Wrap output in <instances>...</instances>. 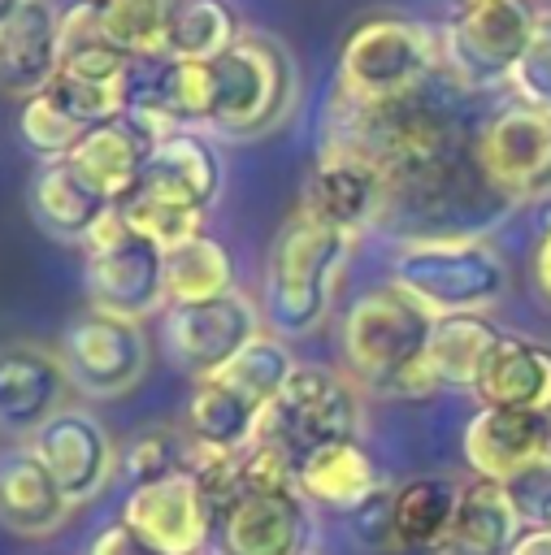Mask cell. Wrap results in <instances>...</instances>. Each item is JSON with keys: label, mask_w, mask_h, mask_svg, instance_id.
<instances>
[{"label": "cell", "mask_w": 551, "mask_h": 555, "mask_svg": "<svg viewBox=\"0 0 551 555\" xmlns=\"http://www.w3.org/2000/svg\"><path fill=\"white\" fill-rule=\"evenodd\" d=\"M356 429H360V386L325 364H295L278 399L265 408L256 438L273 442L295 464L325 442L356 438Z\"/></svg>", "instance_id": "ba28073f"}, {"label": "cell", "mask_w": 551, "mask_h": 555, "mask_svg": "<svg viewBox=\"0 0 551 555\" xmlns=\"http://www.w3.org/2000/svg\"><path fill=\"white\" fill-rule=\"evenodd\" d=\"M443 69L438 35L403 13H369L338 52L334 95L347 104H386L421 91Z\"/></svg>", "instance_id": "5b68a950"}, {"label": "cell", "mask_w": 551, "mask_h": 555, "mask_svg": "<svg viewBox=\"0 0 551 555\" xmlns=\"http://www.w3.org/2000/svg\"><path fill=\"white\" fill-rule=\"evenodd\" d=\"M295 356H291V347H286V338H278V334H256L234 360H226L213 377L217 382H226L239 399H247L256 412H260V421H265V408L278 399V390L286 386V377L295 373Z\"/></svg>", "instance_id": "1f68e13d"}, {"label": "cell", "mask_w": 551, "mask_h": 555, "mask_svg": "<svg viewBox=\"0 0 551 555\" xmlns=\"http://www.w3.org/2000/svg\"><path fill=\"white\" fill-rule=\"evenodd\" d=\"M434 312L421 308L403 286H369L343 317L338 347L347 377L369 395L425 399L421 360L434 334Z\"/></svg>", "instance_id": "6da1fadb"}, {"label": "cell", "mask_w": 551, "mask_h": 555, "mask_svg": "<svg viewBox=\"0 0 551 555\" xmlns=\"http://www.w3.org/2000/svg\"><path fill=\"white\" fill-rule=\"evenodd\" d=\"M256 334H265V317H260L256 299L243 295L239 286L217 299H204V304H165L161 308L165 356L191 377L217 373Z\"/></svg>", "instance_id": "7c38bea8"}, {"label": "cell", "mask_w": 551, "mask_h": 555, "mask_svg": "<svg viewBox=\"0 0 551 555\" xmlns=\"http://www.w3.org/2000/svg\"><path fill=\"white\" fill-rule=\"evenodd\" d=\"M234 291L230 247L213 234H195L165 251V304H204Z\"/></svg>", "instance_id": "f546056e"}, {"label": "cell", "mask_w": 551, "mask_h": 555, "mask_svg": "<svg viewBox=\"0 0 551 555\" xmlns=\"http://www.w3.org/2000/svg\"><path fill=\"white\" fill-rule=\"evenodd\" d=\"M351 247H356L351 234L295 208L286 225L273 234L265 256V282H260L265 330L278 338H299L321 330Z\"/></svg>", "instance_id": "7a4b0ae2"}, {"label": "cell", "mask_w": 551, "mask_h": 555, "mask_svg": "<svg viewBox=\"0 0 551 555\" xmlns=\"http://www.w3.org/2000/svg\"><path fill=\"white\" fill-rule=\"evenodd\" d=\"M87 555H161L156 546H148L126 520H113V525H104L95 538H91V546H87Z\"/></svg>", "instance_id": "60d3db41"}, {"label": "cell", "mask_w": 551, "mask_h": 555, "mask_svg": "<svg viewBox=\"0 0 551 555\" xmlns=\"http://www.w3.org/2000/svg\"><path fill=\"white\" fill-rule=\"evenodd\" d=\"M182 429H187L204 451L234 455V451H243V447L256 442V434H260V412H256L247 399H239L226 382H217V377L208 373V377H195V382H191Z\"/></svg>", "instance_id": "83f0119b"}, {"label": "cell", "mask_w": 551, "mask_h": 555, "mask_svg": "<svg viewBox=\"0 0 551 555\" xmlns=\"http://www.w3.org/2000/svg\"><path fill=\"white\" fill-rule=\"evenodd\" d=\"M390 486L382 481L377 490H373V499L351 516L356 520V529H360V538L369 542V546H390Z\"/></svg>", "instance_id": "ab89813d"}, {"label": "cell", "mask_w": 551, "mask_h": 555, "mask_svg": "<svg viewBox=\"0 0 551 555\" xmlns=\"http://www.w3.org/2000/svg\"><path fill=\"white\" fill-rule=\"evenodd\" d=\"M477 169L503 204H534L551 195V113L512 100L490 113L473 139Z\"/></svg>", "instance_id": "30bf717a"}, {"label": "cell", "mask_w": 551, "mask_h": 555, "mask_svg": "<svg viewBox=\"0 0 551 555\" xmlns=\"http://www.w3.org/2000/svg\"><path fill=\"white\" fill-rule=\"evenodd\" d=\"M460 4H473V0H456V9H460Z\"/></svg>", "instance_id": "f6af8a7d"}, {"label": "cell", "mask_w": 551, "mask_h": 555, "mask_svg": "<svg viewBox=\"0 0 551 555\" xmlns=\"http://www.w3.org/2000/svg\"><path fill=\"white\" fill-rule=\"evenodd\" d=\"M117 468L126 473L130 486H148L156 477L187 473L191 468V434L187 429H174V425H148V429H139L121 447Z\"/></svg>", "instance_id": "d590c367"}, {"label": "cell", "mask_w": 551, "mask_h": 555, "mask_svg": "<svg viewBox=\"0 0 551 555\" xmlns=\"http://www.w3.org/2000/svg\"><path fill=\"white\" fill-rule=\"evenodd\" d=\"M521 516L499 481H469L460 486L456 520L447 529V542L438 555H508L521 538Z\"/></svg>", "instance_id": "4316f807"}, {"label": "cell", "mask_w": 551, "mask_h": 555, "mask_svg": "<svg viewBox=\"0 0 551 555\" xmlns=\"http://www.w3.org/2000/svg\"><path fill=\"white\" fill-rule=\"evenodd\" d=\"M56 74L61 78H82V82H121V78H130V56L117 43H108V35L95 22L91 0H74L61 13Z\"/></svg>", "instance_id": "f1b7e54d"}, {"label": "cell", "mask_w": 551, "mask_h": 555, "mask_svg": "<svg viewBox=\"0 0 551 555\" xmlns=\"http://www.w3.org/2000/svg\"><path fill=\"white\" fill-rule=\"evenodd\" d=\"M239 35H243V22L230 0H174L165 61H213Z\"/></svg>", "instance_id": "4dcf8cb0"}, {"label": "cell", "mask_w": 551, "mask_h": 555, "mask_svg": "<svg viewBox=\"0 0 551 555\" xmlns=\"http://www.w3.org/2000/svg\"><path fill=\"white\" fill-rule=\"evenodd\" d=\"M30 217L43 234L61 238V243H87V234L100 225V217L113 208L91 182L78 178V169L69 160H43L30 178Z\"/></svg>", "instance_id": "cb8c5ba5"}, {"label": "cell", "mask_w": 551, "mask_h": 555, "mask_svg": "<svg viewBox=\"0 0 551 555\" xmlns=\"http://www.w3.org/2000/svg\"><path fill=\"white\" fill-rule=\"evenodd\" d=\"M56 356H61L65 377H69V386L78 395L117 399V395H126V390H134L143 382L152 347H148L143 321L87 308V312L69 317Z\"/></svg>", "instance_id": "9c48e42d"}, {"label": "cell", "mask_w": 551, "mask_h": 555, "mask_svg": "<svg viewBox=\"0 0 551 555\" xmlns=\"http://www.w3.org/2000/svg\"><path fill=\"white\" fill-rule=\"evenodd\" d=\"M22 4H26V0H0V26H4V22H9V17L22 9Z\"/></svg>", "instance_id": "ee69618b"}, {"label": "cell", "mask_w": 551, "mask_h": 555, "mask_svg": "<svg viewBox=\"0 0 551 555\" xmlns=\"http://www.w3.org/2000/svg\"><path fill=\"white\" fill-rule=\"evenodd\" d=\"M521 104H534V108H547L551 113V4L538 9L534 17V30H529V43L512 69V82Z\"/></svg>", "instance_id": "74e56055"}, {"label": "cell", "mask_w": 551, "mask_h": 555, "mask_svg": "<svg viewBox=\"0 0 551 555\" xmlns=\"http://www.w3.org/2000/svg\"><path fill=\"white\" fill-rule=\"evenodd\" d=\"M551 447V416L516 408H477L460 434V455L477 481H508Z\"/></svg>", "instance_id": "ac0fdd59"}, {"label": "cell", "mask_w": 551, "mask_h": 555, "mask_svg": "<svg viewBox=\"0 0 551 555\" xmlns=\"http://www.w3.org/2000/svg\"><path fill=\"white\" fill-rule=\"evenodd\" d=\"M529 278H534V295H538V304L551 312V221L542 225V234H538V243H534Z\"/></svg>", "instance_id": "b9f144b4"}, {"label": "cell", "mask_w": 551, "mask_h": 555, "mask_svg": "<svg viewBox=\"0 0 551 555\" xmlns=\"http://www.w3.org/2000/svg\"><path fill=\"white\" fill-rule=\"evenodd\" d=\"M121 217H126L148 243H156L161 251H174V247H182L187 238L204 234V221H208V212H200V208H191V204H182V199H169V195H161V191H148V186H139V191L121 204Z\"/></svg>", "instance_id": "e575fe53"}, {"label": "cell", "mask_w": 551, "mask_h": 555, "mask_svg": "<svg viewBox=\"0 0 551 555\" xmlns=\"http://www.w3.org/2000/svg\"><path fill=\"white\" fill-rule=\"evenodd\" d=\"M469 395L477 399V408H516L551 416V343L499 330Z\"/></svg>", "instance_id": "e0dca14e"}, {"label": "cell", "mask_w": 551, "mask_h": 555, "mask_svg": "<svg viewBox=\"0 0 551 555\" xmlns=\"http://www.w3.org/2000/svg\"><path fill=\"white\" fill-rule=\"evenodd\" d=\"M121 520L161 555H204L213 503L195 473H169L148 486H130Z\"/></svg>", "instance_id": "9a60e30c"}, {"label": "cell", "mask_w": 551, "mask_h": 555, "mask_svg": "<svg viewBox=\"0 0 551 555\" xmlns=\"http://www.w3.org/2000/svg\"><path fill=\"white\" fill-rule=\"evenodd\" d=\"M82 291L87 304L113 317L148 321L165 308V251L148 243L121 208H108L82 243Z\"/></svg>", "instance_id": "8992f818"}, {"label": "cell", "mask_w": 551, "mask_h": 555, "mask_svg": "<svg viewBox=\"0 0 551 555\" xmlns=\"http://www.w3.org/2000/svg\"><path fill=\"white\" fill-rule=\"evenodd\" d=\"M148 143L126 117H108L82 130L74 152L65 156L82 182H91L113 208H121L139 186H143V165H148Z\"/></svg>", "instance_id": "7402d4cb"}, {"label": "cell", "mask_w": 551, "mask_h": 555, "mask_svg": "<svg viewBox=\"0 0 551 555\" xmlns=\"http://www.w3.org/2000/svg\"><path fill=\"white\" fill-rule=\"evenodd\" d=\"M65 390L69 377L56 351L35 343L0 347V434L30 438L65 408Z\"/></svg>", "instance_id": "2e32d148"}, {"label": "cell", "mask_w": 551, "mask_h": 555, "mask_svg": "<svg viewBox=\"0 0 551 555\" xmlns=\"http://www.w3.org/2000/svg\"><path fill=\"white\" fill-rule=\"evenodd\" d=\"M87 121L74 117L52 87L35 91L30 100H22L17 108V139L39 156V160H65L74 152V143L82 139Z\"/></svg>", "instance_id": "836d02e7"}, {"label": "cell", "mask_w": 551, "mask_h": 555, "mask_svg": "<svg viewBox=\"0 0 551 555\" xmlns=\"http://www.w3.org/2000/svg\"><path fill=\"white\" fill-rule=\"evenodd\" d=\"M508 555H551V529H534V525H525Z\"/></svg>", "instance_id": "7bdbcfd3"}, {"label": "cell", "mask_w": 551, "mask_h": 555, "mask_svg": "<svg viewBox=\"0 0 551 555\" xmlns=\"http://www.w3.org/2000/svg\"><path fill=\"white\" fill-rule=\"evenodd\" d=\"M61 13L52 0H26L0 26V95L30 100L56 78Z\"/></svg>", "instance_id": "d6986e66"}, {"label": "cell", "mask_w": 551, "mask_h": 555, "mask_svg": "<svg viewBox=\"0 0 551 555\" xmlns=\"http://www.w3.org/2000/svg\"><path fill=\"white\" fill-rule=\"evenodd\" d=\"M538 4L534 0H473L451 13L438 35L443 69L464 91H495L512 82V69L529 43Z\"/></svg>", "instance_id": "52a82bcc"}, {"label": "cell", "mask_w": 551, "mask_h": 555, "mask_svg": "<svg viewBox=\"0 0 551 555\" xmlns=\"http://www.w3.org/2000/svg\"><path fill=\"white\" fill-rule=\"evenodd\" d=\"M460 486L451 477H412L390 494V551L438 555L456 520Z\"/></svg>", "instance_id": "484cf974"}, {"label": "cell", "mask_w": 551, "mask_h": 555, "mask_svg": "<svg viewBox=\"0 0 551 555\" xmlns=\"http://www.w3.org/2000/svg\"><path fill=\"white\" fill-rule=\"evenodd\" d=\"M495 325L486 321V312H464V317H438L425 360H421V386L425 399L443 395V390H473V377L495 343Z\"/></svg>", "instance_id": "d4e9b609"}, {"label": "cell", "mask_w": 551, "mask_h": 555, "mask_svg": "<svg viewBox=\"0 0 551 555\" xmlns=\"http://www.w3.org/2000/svg\"><path fill=\"white\" fill-rule=\"evenodd\" d=\"M308 538L312 512L295 486L234 490L213 503L204 555H304Z\"/></svg>", "instance_id": "8fae6325"}, {"label": "cell", "mask_w": 551, "mask_h": 555, "mask_svg": "<svg viewBox=\"0 0 551 555\" xmlns=\"http://www.w3.org/2000/svg\"><path fill=\"white\" fill-rule=\"evenodd\" d=\"M295 208L360 238L369 225H377L386 217V178L356 147L325 139L317 165L308 169V178L299 186Z\"/></svg>", "instance_id": "5bb4252c"}, {"label": "cell", "mask_w": 551, "mask_h": 555, "mask_svg": "<svg viewBox=\"0 0 551 555\" xmlns=\"http://www.w3.org/2000/svg\"><path fill=\"white\" fill-rule=\"evenodd\" d=\"M161 91V100L174 108V117L191 130L208 126L213 113V74L208 61H161V74L152 82Z\"/></svg>", "instance_id": "8d00e7d4"}, {"label": "cell", "mask_w": 551, "mask_h": 555, "mask_svg": "<svg viewBox=\"0 0 551 555\" xmlns=\"http://www.w3.org/2000/svg\"><path fill=\"white\" fill-rule=\"evenodd\" d=\"M95 22L130 61H165V35H169V9L174 0H91Z\"/></svg>", "instance_id": "d6a6232c"}, {"label": "cell", "mask_w": 551, "mask_h": 555, "mask_svg": "<svg viewBox=\"0 0 551 555\" xmlns=\"http://www.w3.org/2000/svg\"><path fill=\"white\" fill-rule=\"evenodd\" d=\"M143 186L208 212L221 195V156L208 143V134L182 126L169 139L152 143L148 165H143Z\"/></svg>", "instance_id": "603a6c76"}, {"label": "cell", "mask_w": 551, "mask_h": 555, "mask_svg": "<svg viewBox=\"0 0 551 555\" xmlns=\"http://www.w3.org/2000/svg\"><path fill=\"white\" fill-rule=\"evenodd\" d=\"M74 507L65 503L52 473L35 460L30 447H13L0 455V525L13 538L39 542L65 525Z\"/></svg>", "instance_id": "44dd1931"}, {"label": "cell", "mask_w": 551, "mask_h": 555, "mask_svg": "<svg viewBox=\"0 0 551 555\" xmlns=\"http://www.w3.org/2000/svg\"><path fill=\"white\" fill-rule=\"evenodd\" d=\"M377 486H382L377 464L360 447V438L325 442L304 460H295V490L308 499V507H321L334 516H356Z\"/></svg>", "instance_id": "ffe728a7"}, {"label": "cell", "mask_w": 551, "mask_h": 555, "mask_svg": "<svg viewBox=\"0 0 551 555\" xmlns=\"http://www.w3.org/2000/svg\"><path fill=\"white\" fill-rule=\"evenodd\" d=\"M521 525H534V529H551V447L542 455H534L521 473H512L503 481Z\"/></svg>", "instance_id": "f35d334b"}, {"label": "cell", "mask_w": 551, "mask_h": 555, "mask_svg": "<svg viewBox=\"0 0 551 555\" xmlns=\"http://www.w3.org/2000/svg\"><path fill=\"white\" fill-rule=\"evenodd\" d=\"M390 282L434 317L486 312L508 291V269L482 234L403 238L390 256Z\"/></svg>", "instance_id": "277c9868"}, {"label": "cell", "mask_w": 551, "mask_h": 555, "mask_svg": "<svg viewBox=\"0 0 551 555\" xmlns=\"http://www.w3.org/2000/svg\"><path fill=\"white\" fill-rule=\"evenodd\" d=\"M35 460L52 473V481L61 486L69 507L91 503L117 473V442L104 429L100 416H91L87 408H61L52 421H43L30 442Z\"/></svg>", "instance_id": "4fadbf2b"}, {"label": "cell", "mask_w": 551, "mask_h": 555, "mask_svg": "<svg viewBox=\"0 0 551 555\" xmlns=\"http://www.w3.org/2000/svg\"><path fill=\"white\" fill-rule=\"evenodd\" d=\"M213 74V113L208 126L221 139H256L286 121L295 108V61L282 39L265 30H243L221 56L208 61Z\"/></svg>", "instance_id": "3957f363"}]
</instances>
